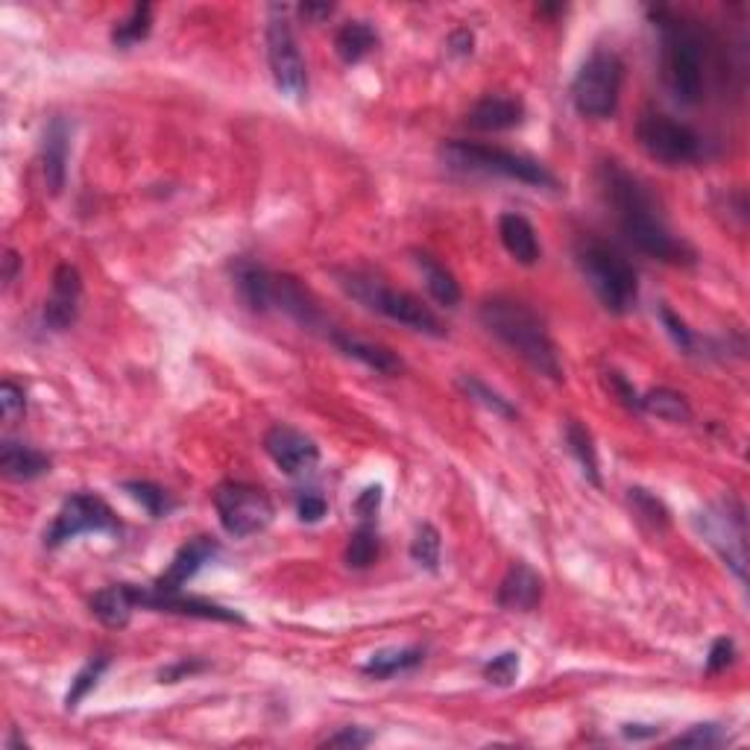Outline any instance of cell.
I'll return each mask as SVG.
<instances>
[{
    "label": "cell",
    "instance_id": "cell-1",
    "mask_svg": "<svg viewBox=\"0 0 750 750\" xmlns=\"http://www.w3.org/2000/svg\"><path fill=\"white\" fill-rule=\"evenodd\" d=\"M598 185L604 200L616 215V223L627 241L636 250L654 261L671 264V268H689L695 264V250L684 238H677L668 229L666 217L659 215L654 194L645 188L639 176H634L618 162H601Z\"/></svg>",
    "mask_w": 750,
    "mask_h": 750
},
{
    "label": "cell",
    "instance_id": "cell-2",
    "mask_svg": "<svg viewBox=\"0 0 750 750\" xmlns=\"http://www.w3.org/2000/svg\"><path fill=\"white\" fill-rule=\"evenodd\" d=\"M659 33V71L663 83L677 103L695 106L707 92V35L692 18L677 15L671 9L650 12Z\"/></svg>",
    "mask_w": 750,
    "mask_h": 750
},
{
    "label": "cell",
    "instance_id": "cell-3",
    "mask_svg": "<svg viewBox=\"0 0 750 750\" xmlns=\"http://www.w3.org/2000/svg\"><path fill=\"white\" fill-rule=\"evenodd\" d=\"M478 320L496 341L525 361L528 367L549 375L554 382L563 378V364H560L558 346L551 341L549 325L531 305L513 296H490L481 302Z\"/></svg>",
    "mask_w": 750,
    "mask_h": 750
},
{
    "label": "cell",
    "instance_id": "cell-4",
    "mask_svg": "<svg viewBox=\"0 0 750 750\" xmlns=\"http://www.w3.org/2000/svg\"><path fill=\"white\" fill-rule=\"evenodd\" d=\"M575 261L592 293L610 314H631L639 302V279L634 264L601 238H581L575 247Z\"/></svg>",
    "mask_w": 750,
    "mask_h": 750
},
{
    "label": "cell",
    "instance_id": "cell-5",
    "mask_svg": "<svg viewBox=\"0 0 750 750\" xmlns=\"http://www.w3.org/2000/svg\"><path fill=\"white\" fill-rule=\"evenodd\" d=\"M337 279H341L343 291L373 314H382V317L405 325L410 332L428 334V337H446L449 334L442 320L428 305H423V300H417L414 293L396 291L390 284H384L378 275L364 273V270H343V273H337Z\"/></svg>",
    "mask_w": 750,
    "mask_h": 750
},
{
    "label": "cell",
    "instance_id": "cell-6",
    "mask_svg": "<svg viewBox=\"0 0 750 750\" xmlns=\"http://www.w3.org/2000/svg\"><path fill=\"white\" fill-rule=\"evenodd\" d=\"M440 159L449 170H458V174L504 176V179L531 185V188L558 191V176L551 174L549 167L531 156L504 150V147H490V144L478 142H446L440 147Z\"/></svg>",
    "mask_w": 750,
    "mask_h": 750
},
{
    "label": "cell",
    "instance_id": "cell-7",
    "mask_svg": "<svg viewBox=\"0 0 750 750\" xmlns=\"http://www.w3.org/2000/svg\"><path fill=\"white\" fill-rule=\"evenodd\" d=\"M625 85V62L607 48H598L586 56L581 71L572 80V103L584 117L607 121L616 115L618 97Z\"/></svg>",
    "mask_w": 750,
    "mask_h": 750
},
{
    "label": "cell",
    "instance_id": "cell-8",
    "mask_svg": "<svg viewBox=\"0 0 750 750\" xmlns=\"http://www.w3.org/2000/svg\"><path fill=\"white\" fill-rule=\"evenodd\" d=\"M700 537L716 549L725 566L744 584L748 575V513L744 504L733 496L712 501L704 513H698Z\"/></svg>",
    "mask_w": 750,
    "mask_h": 750
},
{
    "label": "cell",
    "instance_id": "cell-9",
    "mask_svg": "<svg viewBox=\"0 0 750 750\" xmlns=\"http://www.w3.org/2000/svg\"><path fill=\"white\" fill-rule=\"evenodd\" d=\"M264 42H268V65L273 74L275 88L291 97V101H305L309 97V67L302 59L300 42L293 35L291 18L284 7L268 9V30H264Z\"/></svg>",
    "mask_w": 750,
    "mask_h": 750
},
{
    "label": "cell",
    "instance_id": "cell-10",
    "mask_svg": "<svg viewBox=\"0 0 750 750\" xmlns=\"http://www.w3.org/2000/svg\"><path fill=\"white\" fill-rule=\"evenodd\" d=\"M215 510L223 531L235 537V540L261 534L275 517V508L268 492L243 481L217 483Z\"/></svg>",
    "mask_w": 750,
    "mask_h": 750
},
{
    "label": "cell",
    "instance_id": "cell-11",
    "mask_svg": "<svg viewBox=\"0 0 750 750\" xmlns=\"http://www.w3.org/2000/svg\"><path fill=\"white\" fill-rule=\"evenodd\" d=\"M636 138L650 159L666 167L695 165L704 156V138L695 133L692 126L675 121V117L659 115V112H645L639 117Z\"/></svg>",
    "mask_w": 750,
    "mask_h": 750
},
{
    "label": "cell",
    "instance_id": "cell-12",
    "mask_svg": "<svg viewBox=\"0 0 750 750\" xmlns=\"http://www.w3.org/2000/svg\"><path fill=\"white\" fill-rule=\"evenodd\" d=\"M83 534H121L115 510L94 492H71L53 517L51 528L44 531V545L59 549L65 542Z\"/></svg>",
    "mask_w": 750,
    "mask_h": 750
},
{
    "label": "cell",
    "instance_id": "cell-13",
    "mask_svg": "<svg viewBox=\"0 0 750 750\" xmlns=\"http://www.w3.org/2000/svg\"><path fill=\"white\" fill-rule=\"evenodd\" d=\"M135 590V604L138 610H153V613H174V616H188V618H202V622H226V625H243L247 618L238 613V610H229L223 604H215L209 598H200V595H185L179 592H165V590H144V586H133Z\"/></svg>",
    "mask_w": 750,
    "mask_h": 750
},
{
    "label": "cell",
    "instance_id": "cell-14",
    "mask_svg": "<svg viewBox=\"0 0 750 750\" xmlns=\"http://www.w3.org/2000/svg\"><path fill=\"white\" fill-rule=\"evenodd\" d=\"M264 451L284 476H309L320 463V446L291 426H273L264 434Z\"/></svg>",
    "mask_w": 750,
    "mask_h": 750
},
{
    "label": "cell",
    "instance_id": "cell-15",
    "mask_svg": "<svg viewBox=\"0 0 750 750\" xmlns=\"http://www.w3.org/2000/svg\"><path fill=\"white\" fill-rule=\"evenodd\" d=\"M80 300H83V275H80L74 264H59L56 273H53L51 296H48L42 311L44 329L67 332L76 323Z\"/></svg>",
    "mask_w": 750,
    "mask_h": 750
},
{
    "label": "cell",
    "instance_id": "cell-16",
    "mask_svg": "<svg viewBox=\"0 0 750 750\" xmlns=\"http://www.w3.org/2000/svg\"><path fill=\"white\" fill-rule=\"evenodd\" d=\"M220 554V542L211 540V537H194L183 545V549L176 551L174 560H170V566L156 577V590L165 592H179L188 581L200 575L202 569L209 566L211 560Z\"/></svg>",
    "mask_w": 750,
    "mask_h": 750
},
{
    "label": "cell",
    "instance_id": "cell-17",
    "mask_svg": "<svg viewBox=\"0 0 750 750\" xmlns=\"http://www.w3.org/2000/svg\"><path fill=\"white\" fill-rule=\"evenodd\" d=\"M273 309L288 314L293 323H300L302 329H309V332L325 329V334H329V329H332L323 311H320L317 300H314L293 275L273 273Z\"/></svg>",
    "mask_w": 750,
    "mask_h": 750
},
{
    "label": "cell",
    "instance_id": "cell-18",
    "mask_svg": "<svg viewBox=\"0 0 750 750\" xmlns=\"http://www.w3.org/2000/svg\"><path fill=\"white\" fill-rule=\"evenodd\" d=\"M67 159H71V124L56 115L48 121L42 135V176L53 197H59L67 183Z\"/></svg>",
    "mask_w": 750,
    "mask_h": 750
},
{
    "label": "cell",
    "instance_id": "cell-19",
    "mask_svg": "<svg viewBox=\"0 0 750 750\" xmlns=\"http://www.w3.org/2000/svg\"><path fill=\"white\" fill-rule=\"evenodd\" d=\"M542 595H545V584L540 572H534L528 563H510L496 592V601L501 610L510 613H534L542 604Z\"/></svg>",
    "mask_w": 750,
    "mask_h": 750
},
{
    "label": "cell",
    "instance_id": "cell-20",
    "mask_svg": "<svg viewBox=\"0 0 750 750\" xmlns=\"http://www.w3.org/2000/svg\"><path fill=\"white\" fill-rule=\"evenodd\" d=\"M528 108L519 97H508V94H487L476 106L469 108L467 126L478 129V133H508L517 126L525 124Z\"/></svg>",
    "mask_w": 750,
    "mask_h": 750
},
{
    "label": "cell",
    "instance_id": "cell-21",
    "mask_svg": "<svg viewBox=\"0 0 750 750\" xmlns=\"http://www.w3.org/2000/svg\"><path fill=\"white\" fill-rule=\"evenodd\" d=\"M232 282L238 296L250 311L264 314V311L273 309V273L268 268H261L259 261L235 259Z\"/></svg>",
    "mask_w": 750,
    "mask_h": 750
},
{
    "label": "cell",
    "instance_id": "cell-22",
    "mask_svg": "<svg viewBox=\"0 0 750 750\" xmlns=\"http://www.w3.org/2000/svg\"><path fill=\"white\" fill-rule=\"evenodd\" d=\"M325 337H329V341H332L334 346L346 355V358L361 361L364 367L375 369L378 375H399L402 369H405V361H402L396 352L387 350V346H378V343H367V341H361V337H352V334L341 332V329H329Z\"/></svg>",
    "mask_w": 750,
    "mask_h": 750
},
{
    "label": "cell",
    "instance_id": "cell-23",
    "mask_svg": "<svg viewBox=\"0 0 750 750\" xmlns=\"http://www.w3.org/2000/svg\"><path fill=\"white\" fill-rule=\"evenodd\" d=\"M499 238L504 243V250L513 261L525 264V268H534L537 261L542 259L540 238H537V229L531 226V220L517 211H504L499 217Z\"/></svg>",
    "mask_w": 750,
    "mask_h": 750
},
{
    "label": "cell",
    "instance_id": "cell-24",
    "mask_svg": "<svg viewBox=\"0 0 750 750\" xmlns=\"http://www.w3.org/2000/svg\"><path fill=\"white\" fill-rule=\"evenodd\" d=\"M53 467L51 455H44L35 446L18 440L0 442V469L9 481H35V478L48 476Z\"/></svg>",
    "mask_w": 750,
    "mask_h": 750
},
{
    "label": "cell",
    "instance_id": "cell-25",
    "mask_svg": "<svg viewBox=\"0 0 750 750\" xmlns=\"http://www.w3.org/2000/svg\"><path fill=\"white\" fill-rule=\"evenodd\" d=\"M88 607H92V616L97 622H103L112 631H121V627L129 625V618L138 610L135 604V590L133 584H112L106 590L94 592L92 601H88Z\"/></svg>",
    "mask_w": 750,
    "mask_h": 750
},
{
    "label": "cell",
    "instance_id": "cell-26",
    "mask_svg": "<svg viewBox=\"0 0 750 750\" xmlns=\"http://www.w3.org/2000/svg\"><path fill=\"white\" fill-rule=\"evenodd\" d=\"M417 261L419 273H423V282H426V291L431 293L434 302H440L442 309H458L460 300H463V293H460V284L455 279L451 270H446L440 261L428 256V252H417L414 256Z\"/></svg>",
    "mask_w": 750,
    "mask_h": 750
},
{
    "label": "cell",
    "instance_id": "cell-27",
    "mask_svg": "<svg viewBox=\"0 0 750 750\" xmlns=\"http://www.w3.org/2000/svg\"><path fill=\"white\" fill-rule=\"evenodd\" d=\"M426 663V648H417V645H408V648H387L378 650L373 657L361 666V671L373 680H390L396 675H405V671H414L417 666Z\"/></svg>",
    "mask_w": 750,
    "mask_h": 750
},
{
    "label": "cell",
    "instance_id": "cell-28",
    "mask_svg": "<svg viewBox=\"0 0 750 750\" xmlns=\"http://www.w3.org/2000/svg\"><path fill=\"white\" fill-rule=\"evenodd\" d=\"M563 437H566L569 455L577 460V467L584 472L586 481L592 487H601V463H598V449H595V440H592L590 428L577 419H569L566 428H563Z\"/></svg>",
    "mask_w": 750,
    "mask_h": 750
},
{
    "label": "cell",
    "instance_id": "cell-29",
    "mask_svg": "<svg viewBox=\"0 0 750 750\" xmlns=\"http://www.w3.org/2000/svg\"><path fill=\"white\" fill-rule=\"evenodd\" d=\"M375 48H378V33L367 21H350L334 35V51L346 65H355L361 59H367Z\"/></svg>",
    "mask_w": 750,
    "mask_h": 750
},
{
    "label": "cell",
    "instance_id": "cell-30",
    "mask_svg": "<svg viewBox=\"0 0 750 750\" xmlns=\"http://www.w3.org/2000/svg\"><path fill=\"white\" fill-rule=\"evenodd\" d=\"M643 410L650 417L666 419V423H692V408L686 402L684 393L671 390V387H657L643 396Z\"/></svg>",
    "mask_w": 750,
    "mask_h": 750
},
{
    "label": "cell",
    "instance_id": "cell-31",
    "mask_svg": "<svg viewBox=\"0 0 750 750\" xmlns=\"http://www.w3.org/2000/svg\"><path fill=\"white\" fill-rule=\"evenodd\" d=\"M458 387L467 393L469 399L478 402L481 408H487L490 414H496V417H501V419H517L519 417V410L510 405V399H504L499 390H492L490 384L481 382L478 375H458Z\"/></svg>",
    "mask_w": 750,
    "mask_h": 750
},
{
    "label": "cell",
    "instance_id": "cell-32",
    "mask_svg": "<svg viewBox=\"0 0 750 750\" xmlns=\"http://www.w3.org/2000/svg\"><path fill=\"white\" fill-rule=\"evenodd\" d=\"M153 30V7L150 3H138L133 7V12L124 18V21H117L115 30H112V44L115 48H135V44H142Z\"/></svg>",
    "mask_w": 750,
    "mask_h": 750
},
{
    "label": "cell",
    "instance_id": "cell-33",
    "mask_svg": "<svg viewBox=\"0 0 750 750\" xmlns=\"http://www.w3.org/2000/svg\"><path fill=\"white\" fill-rule=\"evenodd\" d=\"M108 663H112V659H108L106 654H97V657L88 659V663H85V666L80 668V671H76L74 680H71V689H67V695H65V709H67V712H74V709L80 707V704H83V700L88 698V695H92L94 689H97V684H101V677L106 675Z\"/></svg>",
    "mask_w": 750,
    "mask_h": 750
},
{
    "label": "cell",
    "instance_id": "cell-34",
    "mask_svg": "<svg viewBox=\"0 0 750 750\" xmlns=\"http://www.w3.org/2000/svg\"><path fill=\"white\" fill-rule=\"evenodd\" d=\"M124 492H129V499L138 501L153 519H165L176 510V501L170 499V492L165 487L153 481H124Z\"/></svg>",
    "mask_w": 750,
    "mask_h": 750
},
{
    "label": "cell",
    "instance_id": "cell-35",
    "mask_svg": "<svg viewBox=\"0 0 750 750\" xmlns=\"http://www.w3.org/2000/svg\"><path fill=\"white\" fill-rule=\"evenodd\" d=\"M440 554H442V537L440 531L431 525V522H423L417 528V534L410 540V560L417 566L428 569V572H437L440 569Z\"/></svg>",
    "mask_w": 750,
    "mask_h": 750
},
{
    "label": "cell",
    "instance_id": "cell-36",
    "mask_svg": "<svg viewBox=\"0 0 750 750\" xmlns=\"http://www.w3.org/2000/svg\"><path fill=\"white\" fill-rule=\"evenodd\" d=\"M378 551H382V540H378L375 525H358V531L350 537V545H346V566L369 569L378 560Z\"/></svg>",
    "mask_w": 750,
    "mask_h": 750
},
{
    "label": "cell",
    "instance_id": "cell-37",
    "mask_svg": "<svg viewBox=\"0 0 750 750\" xmlns=\"http://www.w3.org/2000/svg\"><path fill=\"white\" fill-rule=\"evenodd\" d=\"M627 501H631V508H634L636 517L643 519V522H648L654 531H666V528L671 525V513H668L666 504H663L654 492L643 490V487H631V490H627Z\"/></svg>",
    "mask_w": 750,
    "mask_h": 750
},
{
    "label": "cell",
    "instance_id": "cell-38",
    "mask_svg": "<svg viewBox=\"0 0 750 750\" xmlns=\"http://www.w3.org/2000/svg\"><path fill=\"white\" fill-rule=\"evenodd\" d=\"M519 671H522V663H519L517 650H501L496 657L483 666V680L492 686H501V689H508L519 680Z\"/></svg>",
    "mask_w": 750,
    "mask_h": 750
},
{
    "label": "cell",
    "instance_id": "cell-39",
    "mask_svg": "<svg viewBox=\"0 0 750 750\" xmlns=\"http://www.w3.org/2000/svg\"><path fill=\"white\" fill-rule=\"evenodd\" d=\"M659 320H663V325H666L668 337L675 341L677 350L686 352V355H695V350H698V334L686 325V320L677 317L675 311L668 309V305H659Z\"/></svg>",
    "mask_w": 750,
    "mask_h": 750
},
{
    "label": "cell",
    "instance_id": "cell-40",
    "mask_svg": "<svg viewBox=\"0 0 750 750\" xmlns=\"http://www.w3.org/2000/svg\"><path fill=\"white\" fill-rule=\"evenodd\" d=\"M725 730L718 725H695L692 730L675 736L668 744L671 748H718V744H725Z\"/></svg>",
    "mask_w": 750,
    "mask_h": 750
},
{
    "label": "cell",
    "instance_id": "cell-41",
    "mask_svg": "<svg viewBox=\"0 0 750 750\" xmlns=\"http://www.w3.org/2000/svg\"><path fill=\"white\" fill-rule=\"evenodd\" d=\"M382 499H384L382 483H369V487H364V490L358 492V499H355V504H352L355 517H358V525H375V522H378Z\"/></svg>",
    "mask_w": 750,
    "mask_h": 750
},
{
    "label": "cell",
    "instance_id": "cell-42",
    "mask_svg": "<svg viewBox=\"0 0 750 750\" xmlns=\"http://www.w3.org/2000/svg\"><path fill=\"white\" fill-rule=\"evenodd\" d=\"M0 414L7 423H15L27 414V393L24 387H18L15 382H3L0 384Z\"/></svg>",
    "mask_w": 750,
    "mask_h": 750
},
{
    "label": "cell",
    "instance_id": "cell-43",
    "mask_svg": "<svg viewBox=\"0 0 750 750\" xmlns=\"http://www.w3.org/2000/svg\"><path fill=\"white\" fill-rule=\"evenodd\" d=\"M604 382H607L610 393H613L627 410H643V396H639V390H636L634 384L627 382L618 369H607V373H604Z\"/></svg>",
    "mask_w": 750,
    "mask_h": 750
},
{
    "label": "cell",
    "instance_id": "cell-44",
    "mask_svg": "<svg viewBox=\"0 0 750 750\" xmlns=\"http://www.w3.org/2000/svg\"><path fill=\"white\" fill-rule=\"evenodd\" d=\"M736 663V643L730 636H718L707 657V675H721Z\"/></svg>",
    "mask_w": 750,
    "mask_h": 750
},
{
    "label": "cell",
    "instance_id": "cell-45",
    "mask_svg": "<svg viewBox=\"0 0 750 750\" xmlns=\"http://www.w3.org/2000/svg\"><path fill=\"white\" fill-rule=\"evenodd\" d=\"M206 668H209V663H206V659H197V657L176 659V663H170V666L162 668L159 684H179V680H188V677L200 675V671H206Z\"/></svg>",
    "mask_w": 750,
    "mask_h": 750
},
{
    "label": "cell",
    "instance_id": "cell-46",
    "mask_svg": "<svg viewBox=\"0 0 750 750\" xmlns=\"http://www.w3.org/2000/svg\"><path fill=\"white\" fill-rule=\"evenodd\" d=\"M375 742V733L364 730V727H343L337 733H332L323 742V748H367Z\"/></svg>",
    "mask_w": 750,
    "mask_h": 750
},
{
    "label": "cell",
    "instance_id": "cell-47",
    "mask_svg": "<svg viewBox=\"0 0 750 750\" xmlns=\"http://www.w3.org/2000/svg\"><path fill=\"white\" fill-rule=\"evenodd\" d=\"M325 513H329V501L323 496H317V492H302L300 499H296V517L305 525H317Z\"/></svg>",
    "mask_w": 750,
    "mask_h": 750
},
{
    "label": "cell",
    "instance_id": "cell-48",
    "mask_svg": "<svg viewBox=\"0 0 750 750\" xmlns=\"http://www.w3.org/2000/svg\"><path fill=\"white\" fill-rule=\"evenodd\" d=\"M472 48H476V35L469 33L467 27H460L449 35V53H455V56H469Z\"/></svg>",
    "mask_w": 750,
    "mask_h": 750
},
{
    "label": "cell",
    "instance_id": "cell-49",
    "mask_svg": "<svg viewBox=\"0 0 750 750\" xmlns=\"http://www.w3.org/2000/svg\"><path fill=\"white\" fill-rule=\"evenodd\" d=\"M622 736H625V739H634V742H643V739H654V736H659V727H654V725H625V727H622Z\"/></svg>",
    "mask_w": 750,
    "mask_h": 750
},
{
    "label": "cell",
    "instance_id": "cell-50",
    "mask_svg": "<svg viewBox=\"0 0 750 750\" xmlns=\"http://www.w3.org/2000/svg\"><path fill=\"white\" fill-rule=\"evenodd\" d=\"M21 264H24V261L18 259L15 250L3 252V282H7V288L18 279V270H21Z\"/></svg>",
    "mask_w": 750,
    "mask_h": 750
},
{
    "label": "cell",
    "instance_id": "cell-51",
    "mask_svg": "<svg viewBox=\"0 0 750 750\" xmlns=\"http://www.w3.org/2000/svg\"><path fill=\"white\" fill-rule=\"evenodd\" d=\"M334 12V7L332 3H305V7H300V15L302 18H314V21H317V18H329Z\"/></svg>",
    "mask_w": 750,
    "mask_h": 750
}]
</instances>
